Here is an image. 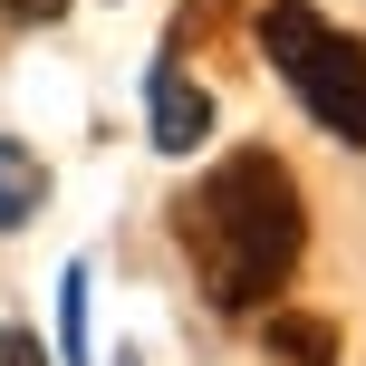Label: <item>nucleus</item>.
<instances>
[{"label": "nucleus", "mask_w": 366, "mask_h": 366, "mask_svg": "<svg viewBox=\"0 0 366 366\" xmlns=\"http://www.w3.org/2000/svg\"><path fill=\"white\" fill-rule=\"evenodd\" d=\"M299 241H309V202L280 154H222L183 202V251L202 270V299L222 318H251L290 290Z\"/></svg>", "instance_id": "f257e3e1"}, {"label": "nucleus", "mask_w": 366, "mask_h": 366, "mask_svg": "<svg viewBox=\"0 0 366 366\" xmlns=\"http://www.w3.org/2000/svg\"><path fill=\"white\" fill-rule=\"evenodd\" d=\"M260 49L290 77V97L337 135V145H366V39L328 29L309 0H270L260 10Z\"/></svg>", "instance_id": "f03ea898"}, {"label": "nucleus", "mask_w": 366, "mask_h": 366, "mask_svg": "<svg viewBox=\"0 0 366 366\" xmlns=\"http://www.w3.org/2000/svg\"><path fill=\"white\" fill-rule=\"evenodd\" d=\"M145 116H154V145H164V154H193L202 135H212V97H202L174 58L145 77Z\"/></svg>", "instance_id": "7ed1b4c3"}, {"label": "nucleus", "mask_w": 366, "mask_h": 366, "mask_svg": "<svg viewBox=\"0 0 366 366\" xmlns=\"http://www.w3.org/2000/svg\"><path fill=\"white\" fill-rule=\"evenodd\" d=\"M260 357H270V366H337V337H328V318L270 309V328H260Z\"/></svg>", "instance_id": "20e7f679"}, {"label": "nucleus", "mask_w": 366, "mask_h": 366, "mask_svg": "<svg viewBox=\"0 0 366 366\" xmlns=\"http://www.w3.org/2000/svg\"><path fill=\"white\" fill-rule=\"evenodd\" d=\"M39 202H49V174H39V154L0 135V232H19V222H29Z\"/></svg>", "instance_id": "39448f33"}, {"label": "nucleus", "mask_w": 366, "mask_h": 366, "mask_svg": "<svg viewBox=\"0 0 366 366\" xmlns=\"http://www.w3.org/2000/svg\"><path fill=\"white\" fill-rule=\"evenodd\" d=\"M58 347H68V366H87V260L58 270Z\"/></svg>", "instance_id": "423d86ee"}, {"label": "nucleus", "mask_w": 366, "mask_h": 366, "mask_svg": "<svg viewBox=\"0 0 366 366\" xmlns=\"http://www.w3.org/2000/svg\"><path fill=\"white\" fill-rule=\"evenodd\" d=\"M0 366H49V347H39L29 328H0Z\"/></svg>", "instance_id": "0eeeda50"}, {"label": "nucleus", "mask_w": 366, "mask_h": 366, "mask_svg": "<svg viewBox=\"0 0 366 366\" xmlns=\"http://www.w3.org/2000/svg\"><path fill=\"white\" fill-rule=\"evenodd\" d=\"M0 10H10V19H58L68 0H0Z\"/></svg>", "instance_id": "6e6552de"}]
</instances>
